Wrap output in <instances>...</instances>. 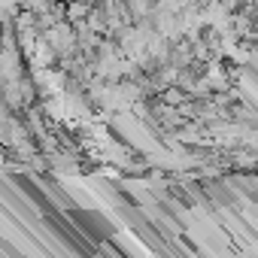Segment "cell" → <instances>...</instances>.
Masks as SVG:
<instances>
[{
    "instance_id": "cell-1",
    "label": "cell",
    "mask_w": 258,
    "mask_h": 258,
    "mask_svg": "<svg viewBox=\"0 0 258 258\" xmlns=\"http://www.w3.org/2000/svg\"><path fill=\"white\" fill-rule=\"evenodd\" d=\"M43 37L52 43V49L58 52V58H70L79 46V37H76V28L70 22H55L52 28L43 31Z\"/></svg>"
},
{
    "instance_id": "cell-2",
    "label": "cell",
    "mask_w": 258,
    "mask_h": 258,
    "mask_svg": "<svg viewBox=\"0 0 258 258\" xmlns=\"http://www.w3.org/2000/svg\"><path fill=\"white\" fill-rule=\"evenodd\" d=\"M91 10H94L91 0H73V4L67 7V19L70 22H82L85 16H91Z\"/></svg>"
},
{
    "instance_id": "cell-3",
    "label": "cell",
    "mask_w": 258,
    "mask_h": 258,
    "mask_svg": "<svg viewBox=\"0 0 258 258\" xmlns=\"http://www.w3.org/2000/svg\"><path fill=\"white\" fill-rule=\"evenodd\" d=\"M243 4H255V0H243Z\"/></svg>"
},
{
    "instance_id": "cell-4",
    "label": "cell",
    "mask_w": 258,
    "mask_h": 258,
    "mask_svg": "<svg viewBox=\"0 0 258 258\" xmlns=\"http://www.w3.org/2000/svg\"><path fill=\"white\" fill-rule=\"evenodd\" d=\"M255 7H258V0H255Z\"/></svg>"
}]
</instances>
